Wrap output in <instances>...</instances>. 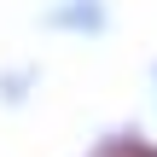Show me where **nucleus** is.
Wrapping results in <instances>:
<instances>
[{
    "instance_id": "obj_1",
    "label": "nucleus",
    "mask_w": 157,
    "mask_h": 157,
    "mask_svg": "<svg viewBox=\"0 0 157 157\" xmlns=\"http://www.w3.org/2000/svg\"><path fill=\"white\" fill-rule=\"evenodd\" d=\"M134 157H157V151H134Z\"/></svg>"
}]
</instances>
